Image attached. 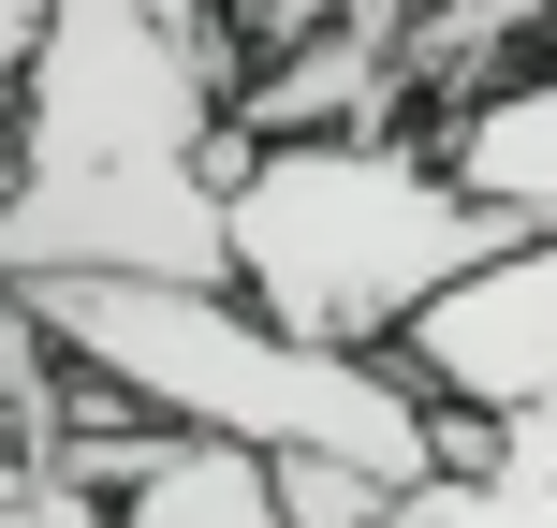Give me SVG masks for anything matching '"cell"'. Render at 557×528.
I'll use <instances>...</instances> for the list:
<instances>
[{"mask_svg": "<svg viewBox=\"0 0 557 528\" xmlns=\"http://www.w3.org/2000/svg\"><path fill=\"white\" fill-rule=\"evenodd\" d=\"M529 235L441 162V133H264L235 176V294L323 353H396L455 279Z\"/></svg>", "mask_w": 557, "mask_h": 528, "instance_id": "cell-3", "label": "cell"}, {"mask_svg": "<svg viewBox=\"0 0 557 528\" xmlns=\"http://www.w3.org/2000/svg\"><path fill=\"white\" fill-rule=\"evenodd\" d=\"M0 221H15V103H0Z\"/></svg>", "mask_w": 557, "mask_h": 528, "instance_id": "cell-8", "label": "cell"}, {"mask_svg": "<svg viewBox=\"0 0 557 528\" xmlns=\"http://www.w3.org/2000/svg\"><path fill=\"white\" fill-rule=\"evenodd\" d=\"M425 133H441V162L470 176L513 235H557V59H529V74H499V88H470V103H441Z\"/></svg>", "mask_w": 557, "mask_h": 528, "instance_id": "cell-4", "label": "cell"}, {"mask_svg": "<svg viewBox=\"0 0 557 528\" xmlns=\"http://www.w3.org/2000/svg\"><path fill=\"white\" fill-rule=\"evenodd\" d=\"M45 29H59V0H0V103L29 88V59H45Z\"/></svg>", "mask_w": 557, "mask_h": 528, "instance_id": "cell-7", "label": "cell"}, {"mask_svg": "<svg viewBox=\"0 0 557 528\" xmlns=\"http://www.w3.org/2000/svg\"><path fill=\"white\" fill-rule=\"evenodd\" d=\"M250 45L162 0H59L15 88V221L0 294L29 279H235V176H250Z\"/></svg>", "mask_w": 557, "mask_h": 528, "instance_id": "cell-1", "label": "cell"}, {"mask_svg": "<svg viewBox=\"0 0 557 528\" xmlns=\"http://www.w3.org/2000/svg\"><path fill=\"white\" fill-rule=\"evenodd\" d=\"M59 337H74L88 382H117L133 412L206 426V441H250V455H337L367 484H441L455 455L484 441L470 412L411 382L396 353H323V337L264 323L235 279H29Z\"/></svg>", "mask_w": 557, "mask_h": 528, "instance_id": "cell-2", "label": "cell"}, {"mask_svg": "<svg viewBox=\"0 0 557 528\" xmlns=\"http://www.w3.org/2000/svg\"><path fill=\"white\" fill-rule=\"evenodd\" d=\"M103 514H117V528H294V500H278V455L206 441V426H147L133 484H117Z\"/></svg>", "mask_w": 557, "mask_h": 528, "instance_id": "cell-5", "label": "cell"}, {"mask_svg": "<svg viewBox=\"0 0 557 528\" xmlns=\"http://www.w3.org/2000/svg\"><path fill=\"white\" fill-rule=\"evenodd\" d=\"M382 528H557V396L513 426H484L441 484H411Z\"/></svg>", "mask_w": 557, "mask_h": 528, "instance_id": "cell-6", "label": "cell"}, {"mask_svg": "<svg viewBox=\"0 0 557 528\" xmlns=\"http://www.w3.org/2000/svg\"><path fill=\"white\" fill-rule=\"evenodd\" d=\"M162 15H191V29H235V15H221V0H162Z\"/></svg>", "mask_w": 557, "mask_h": 528, "instance_id": "cell-9", "label": "cell"}]
</instances>
